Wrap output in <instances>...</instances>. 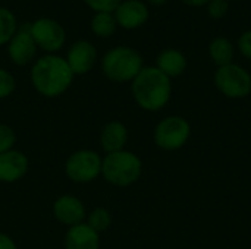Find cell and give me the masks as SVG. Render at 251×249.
<instances>
[{"instance_id":"6da1fadb","label":"cell","mask_w":251,"mask_h":249,"mask_svg":"<svg viewBox=\"0 0 251 249\" xmlns=\"http://www.w3.org/2000/svg\"><path fill=\"white\" fill-rule=\"evenodd\" d=\"M74 76L65 57L57 54H44L38 57L29 70V79L34 90L46 98H56L66 92L74 82Z\"/></svg>"},{"instance_id":"7a4b0ae2","label":"cell","mask_w":251,"mask_h":249,"mask_svg":"<svg viewBox=\"0 0 251 249\" xmlns=\"http://www.w3.org/2000/svg\"><path fill=\"white\" fill-rule=\"evenodd\" d=\"M131 91L135 103L146 112H159L171 100L172 84L156 66L143 68L131 82Z\"/></svg>"},{"instance_id":"3957f363","label":"cell","mask_w":251,"mask_h":249,"mask_svg":"<svg viewBox=\"0 0 251 249\" xmlns=\"http://www.w3.org/2000/svg\"><path fill=\"white\" fill-rule=\"evenodd\" d=\"M143 173L141 158L132 151H116L106 154L101 163V176L106 182L118 188L134 185Z\"/></svg>"},{"instance_id":"277c9868","label":"cell","mask_w":251,"mask_h":249,"mask_svg":"<svg viewBox=\"0 0 251 249\" xmlns=\"http://www.w3.org/2000/svg\"><path fill=\"white\" fill-rule=\"evenodd\" d=\"M143 68L141 54L126 45L110 48L101 59V72L113 82H132Z\"/></svg>"},{"instance_id":"5b68a950","label":"cell","mask_w":251,"mask_h":249,"mask_svg":"<svg viewBox=\"0 0 251 249\" xmlns=\"http://www.w3.org/2000/svg\"><path fill=\"white\" fill-rule=\"evenodd\" d=\"M191 135L190 122L178 114L166 116L162 119L153 132L154 144L165 151H176L182 148Z\"/></svg>"},{"instance_id":"8992f818","label":"cell","mask_w":251,"mask_h":249,"mask_svg":"<svg viewBox=\"0 0 251 249\" xmlns=\"http://www.w3.org/2000/svg\"><path fill=\"white\" fill-rule=\"evenodd\" d=\"M103 158L93 150H78L65 163V175L75 183H90L101 175Z\"/></svg>"},{"instance_id":"52a82bcc","label":"cell","mask_w":251,"mask_h":249,"mask_svg":"<svg viewBox=\"0 0 251 249\" xmlns=\"http://www.w3.org/2000/svg\"><path fill=\"white\" fill-rule=\"evenodd\" d=\"M215 85L228 98H246L251 92V75L240 65L229 63L218 68Z\"/></svg>"},{"instance_id":"ba28073f","label":"cell","mask_w":251,"mask_h":249,"mask_svg":"<svg viewBox=\"0 0 251 249\" xmlns=\"http://www.w3.org/2000/svg\"><path fill=\"white\" fill-rule=\"evenodd\" d=\"M29 32L37 47L47 54L57 53L66 41V31L53 18L41 16L29 23Z\"/></svg>"},{"instance_id":"9c48e42d","label":"cell","mask_w":251,"mask_h":249,"mask_svg":"<svg viewBox=\"0 0 251 249\" xmlns=\"http://www.w3.org/2000/svg\"><path fill=\"white\" fill-rule=\"evenodd\" d=\"M37 44L29 32V23L18 26L16 34L7 43V56L16 66L29 65L37 54Z\"/></svg>"},{"instance_id":"30bf717a","label":"cell","mask_w":251,"mask_h":249,"mask_svg":"<svg viewBox=\"0 0 251 249\" xmlns=\"http://www.w3.org/2000/svg\"><path fill=\"white\" fill-rule=\"evenodd\" d=\"M65 60L74 75H85L96 65L97 50L93 43L87 40H76L68 48Z\"/></svg>"},{"instance_id":"8fae6325","label":"cell","mask_w":251,"mask_h":249,"mask_svg":"<svg viewBox=\"0 0 251 249\" xmlns=\"http://www.w3.org/2000/svg\"><path fill=\"white\" fill-rule=\"evenodd\" d=\"M118 26L124 29H137L143 26L150 16L149 7L141 0H122L113 12Z\"/></svg>"},{"instance_id":"7c38bea8","label":"cell","mask_w":251,"mask_h":249,"mask_svg":"<svg viewBox=\"0 0 251 249\" xmlns=\"http://www.w3.org/2000/svg\"><path fill=\"white\" fill-rule=\"evenodd\" d=\"M53 216L59 223L72 227L75 225L84 223L85 207L78 197L62 195L53 204Z\"/></svg>"},{"instance_id":"4fadbf2b","label":"cell","mask_w":251,"mask_h":249,"mask_svg":"<svg viewBox=\"0 0 251 249\" xmlns=\"http://www.w3.org/2000/svg\"><path fill=\"white\" fill-rule=\"evenodd\" d=\"M29 167L28 157L18 151L10 150L0 154V182L3 183H15L21 181Z\"/></svg>"},{"instance_id":"5bb4252c","label":"cell","mask_w":251,"mask_h":249,"mask_svg":"<svg viewBox=\"0 0 251 249\" xmlns=\"http://www.w3.org/2000/svg\"><path fill=\"white\" fill-rule=\"evenodd\" d=\"M65 249H100V236L87 223L68 227Z\"/></svg>"},{"instance_id":"9a60e30c","label":"cell","mask_w":251,"mask_h":249,"mask_svg":"<svg viewBox=\"0 0 251 249\" xmlns=\"http://www.w3.org/2000/svg\"><path fill=\"white\" fill-rule=\"evenodd\" d=\"M128 142V129L119 120H112L106 123L100 132V145L106 154L125 150Z\"/></svg>"},{"instance_id":"2e32d148","label":"cell","mask_w":251,"mask_h":249,"mask_svg":"<svg viewBox=\"0 0 251 249\" xmlns=\"http://www.w3.org/2000/svg\"><path fill=\"white\" fill-rule=\"evenodd\" d=\"M156 68L163 72L168 78L181 76L187 69V57L176 48H166L160 51L156 59Z\"/></svg>"},{"instance_id":"e0dca14e","label":"cell","mask_w":251,"mask_h":249,"mask_svg":"<svg viewBox=\"0 0 251 249\" xmlns=\"http://www.w3.org/2000/svg\"><path fill=\"white\" fill-rule=\"evenodd\" d=\"M209 54L215 65L226 66L234 60V45L226 37H216L209 44Z\"/></svg>"},{"instance_id":"ac0fdd59","label":"cell","mask_w":251,"mask_h":249,"mask_svg":"<svg viewBox=\"0 0 251 249\" xmlns=\"http://www.w3.org/2000/svg\"><path fill=\"white\" fill-rule=\"evenodd\" d=\"M116 28H118V23H116L113 13H106V12L94 13L90 22V29L93 31L94 35L100 38L112 37L116 32Z\"/></svg>"},{"instance_id":"d6986e66","label":"cell","mask_w":251,"mask_h":249,"mask_svg":"<svg viewBox=\"0 0 251 249\" xmlns=\"http://www.w3.org/2000/svg\"><path fill=\"white\" fill-rule=\"evenodd\" d=\"M16 31H18V21L15 13L7 7L0 6V47L7 45V43L16 34Z\"/></svg>"},{"instance_id":"ffe728a7","label":"cell","mask_w":251,"mask_h":249,"mask_svg":"<svg viewBox=\"0 0 251 249\" xmlns=\"http://www.w3.org/2000/svg\"><path fill=\"white\" fill-rule=\"evenodd\" d=\"M87 225L100 235L101 232H106L112 226V214L107 208L97 207L90 211L87 217Z\"/></svg>"},{"instance_id":"44dd1931","label":"cell","mask_w":251,"mask_h":249,"mask_svg":"<svg viewBox=\"0 0 251 249\" xmlns=\"http://www.w3.org/2000/svg\"><path fill=\"white\" fill-rule=\"evenodd\" d=\"M15 88H16L15 76L9 70L0 68V100L10 97L13 94Z\"/></svg>"},{"instance_id":"7402d4cb","label":"cell","mask_w":251,"mask_h":249,"mask_svg":"<svg viewBox=\"0 0 251 249\" xmlns=\"http://www.w3.org/2000/svg\"><path fill=\"white\" fill-rule=\"evenodd\" d=\"M16 144V134L15 131L4 123H0V154L13 150Z\"/></svg>"},{"instance_id":"603a6c76","label":"cell","mask_w":251,"mask_h":249,"mask_svg":"<svg viewBox=\"0 0 251 249\" xmlns=\"http://www.w3.org/2000/svg\"><path fill=\"white\" fill-rule=\"evenodd\" d=\"M82 1L94 13H100V12L113 13L116 10V7L121 4L122 0H82Z\"/></svg>"},{"instance_id":"cb8c5ba5","label":"cell","mask_w":251,"mask_h":249,"mask_svg":"<svg viewBox=\"0 0 251 249\" xmlns=\"http://www.w3.org/2000/svg\"><path fill=\"white\" fill-rule=\"evenodd\" d=\"M207 10H209L210 18L222 19L229 10V1L228 0H210L207 3Z\"/></svg>"},{"instance_id":"d4e9b609","label":"cell","mask_w":251,"mask_h":249,"mask_svg":"<svg viewBox=\"0 0 251 249\" xmlns=\"http://www.w3.org/2000/svg\"><path fill=\"white\" fill-rule=\"evenodd\" d=\"M238 48L241 54L251 60V29L243 32L238 38Z\"/></svg>"},{"instance_id":"484cf974","label":"cell","mask_w":251,"mask_h":249,"mask_svg":"<svg viewBox=\"0 0 251 249\" xmlns=\"http://www.w3.org/2000/svg\"><path fill=\"white\" fill-rule=\"evenodd\" d=\"M0 249H18L15 241L6 235V233H0Z\"/></svg>"},{"instance_id":"4316f807","label":"cell","mask_w":251,"mask_h":249,"mask_svg":"<svg viewBox=\"0 0 251 249\" xmlns=\"http://www.w3.org/2000/svg\"><path fill=\"white\" fill-rule=\"evenodd\" d=\"M210 0H182V3H185L187 6H191V7H201L204 4H207Z\"/></svg>"},{"instance_id":"83f0119b","label":"cell","mask_w":251,"mask_h":249,"mask_svg":"<svg viewBox=\"0 0 251 249\" xmlns=\"http://www.w3.org/2000/svg\"><path fill=\"white\" fill-rule=\"evenodd\" d=\"M166 1H168V0H149V3H150L151 6H157V7H159V6H163Z\"/></svg>"},{"instance_id":"f1b7e54d","label":"cell","mask_w":251,"mask_h":249,"mask_svg":"<svg viewBox=\"0 0 251 249\" xmlns=\"http://www.w3.org/2000/svg\"><path fill=\"white\" fill-rule=\"evenodd\" d=\"M228 1H234V0H228Z\"/></svg>"}]
</instances>
